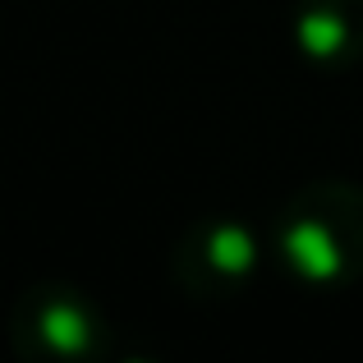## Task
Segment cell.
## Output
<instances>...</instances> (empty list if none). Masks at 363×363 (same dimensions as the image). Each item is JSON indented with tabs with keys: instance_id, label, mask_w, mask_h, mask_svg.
<instances>
[{
	"instance_id": "6da1fadb",
	"label": "cell",
	"mask_w": 363,
	"mask_h": 363,
	"mask_svg": "<svg viewBox=\"0 0 363 363\" xmlns=\"http://www.w3.org/2000/svg\"><path fill=\"white\" fill-rule=\"evenodd\" d=\"M272 253L303 290H350L363 281V184H299L272 216Z\"/></svg>"
},
{
	"instance_id": "7a4b0ae2",
	"label": "cell",
	"mask_w": 363,
	"mask_h": 363,
	"mask_svg": "<svg viewBox=\"0 0 363 363\" xmlns=\"http://www.w3.org/2000/svg\"><path fill=\"white\" fill-rule=\"evenodd\" d=\"M5 340L23 363H92L116 350L101 303L74 281H33L9 299Z\"/></svg>"
},
{
	"instance_id": "3957f363",
	"label": "cell",
	"mask_w": 363,
	"mask_h": 363,
	"mask_svg": "<svg viewBox=\"0 0 363 363\" xmlns=\"http://www.w3.org/2000/svg\"><path fill=\"white\" fill-rule=\"evenodd\" d=\"M166 267L184 299L225 303L253 285L262 267V235L244 216H203L179 230Z\"/></svg>"
},
{
	"instance_id": "277c9868",
	"label": "cell",
	"mask_w": 363,
	"mask_h": 363,
	"mask_svg": "<svg viewBox=\"0 0 363 363\" xmlns=\"http://www.w3.org/2000/svg\"><path fill=\"white\" fill-rule=\"evenodd\" d=\"M294 51L322 74L363 60V0H294Z\"/></svg>"
}]
</instances>
